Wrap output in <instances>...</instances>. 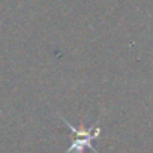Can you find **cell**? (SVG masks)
Listing matches in <instances>:
<instances>
[{
    "instance_id": "1",
    "label": "cell",
    "mask_w": 153,
    "mask_h": 153,
    "mask_svg": "<svg viewBox=\"0 0 153 153\" xmlns=\"http://www.w3.org/2000/svg\"><path fill=\"white\" fill-rule=\"evenodd\" d=\"M60 119H62V120L65 122V125L69 128L71 135H74V140L71 141V144H69V147L66 149L65 153H71L72 150L76 152V153H83L86 149H90L93 153H99L98 149L93 146V141L101 135V128H99V126L93 125L90 129H87V128H84V125H81L80 128H75V126H74L72 123H69L65 117H60Z\"/></svg>"
}]
</instances>
